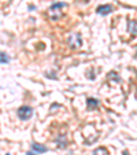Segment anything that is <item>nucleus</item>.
<instances>
[{
    "label": "nucleus",
    "instance_id": "2",
    "mask_svg": "<svg viewBox=\"0 0 137 155\" xmlns=\"http://www.w3.org/2000/svg\"><path fill=\"white\" fill-rule=\"evenodd\" d=\"M67 43L68 45L72 48H80L81 45H82V39H81V34L80 33H73V34H70L67 39Z\"/></svg>",
    "mask_w": 137,
    "mask_h": 155
},
{
    "label": "nucleus",
    "instance_id": "10",
    "mask_svg": "<svg viewBox=\"0 0 137 155\" xmlns=\"http://www.w3.org/2000/svg\"><path fill=\"white\" fill-rule=\"evenodd\" d=\"M26 155H37V154H36V152H33V151H29Z\"/></svg>",
    "mask_w": 137,
    "mask_h": 155
},
{
    "label": "nucleus",
    "instance_id": "11",
    "mask_svg": "<svg viewBox=\"0 0 137 155\" xmlns=\"http://www.w3.org/2000/svg\"><path fill=\"white\" fill-rule=\"evenodd\" d=\"M6 155H10V154H6Z\"/></svg>",
    "mask_w": 137,
    "mask_h": 155
},
{
    "label": "nucleus",
    "instance_id": "3",
    "mask_svg": "<svg viewBox=\"0 0 137 155\" xmlns=\"http://www.w3.org/2000/svg\"><path fill=\"white\" fill-rule=\"evenodd\" d=\"M32 115H33V108L29 107V106H22V107L18 108V117L22 119V121L29 119Z\"/></svg>",
    "mask_w": 137,
    "mask_h": 155
},
{
    "label": "nucleus",
    "instance_id": "7",
    "mask_svg": "<svg viewBox=\"0 0 137 155\" xmlns=\"http://www.w3.org/2000/svg\"><path fill=\"white\" fill-rule=\"evenodd\" d=\"M87 106H88V110H93V108H96L99 106V100H96V99H93V98H89L87 102Z\"/></svg>",
    "mask_w": 137,
    "mask_h": 155
},
{
    "label": "nucleus",
    "instance_id": "4",
    "mask_svg": "<svg viewBox=\"0 0 137 155\" xmlns=\"http://www.w3.org/2000/svg\"><path fill=\"white\" fill-rule=\"evenodd\" d=\"M96 11H97L99 14H101V15H107V14H110V12L113 11V6H110V4L99 6L97 8H96Z\"/></svg>",
    "mask_w": 137,
    "mask_h": 155
},
{
    "label": "nucleus",
    "instance_id": "9",
    "mask_svg": "<svg viewBox=\"0 0 137 155\" xmlns=\"http://www.w3.org/2000/svg\"><path fill=\"white\" fill-rule=\"evenodd\" d=\"M10 62V57L6 52H0V63H8Z\"/></svg>",
    "mask_w": 137,
    "mask_h": 155
},
{
    "label": "nucleus",
    "instance_id": "6",
    "mask_svg": "<svg viewBox=\"0 0 137 155\" xmlns=\"http://www.w3.org/2000/svg\"><path fill=\"white\" fill-rule=\"evenodd\" d=\"M56 143H58V146H59V148H65V147L67 146V140H66L65 134H60V136L56 137Z\"/></svg>",
    "mask_w": 137,
    "mask_h": 155
},
{
    "label": "nucleus",
    "instance_id": "8",
    "mask_svg": "<svg viewBox=\"0 0 137 155\" xmlns=\"http://www.w3.org/2000/svg\"><path fill=\"white\" fill-rule=\"evenodd\" d=\"M92 155H110L107 151V148H104V147H99V148H96L95 151H93Z\"/></svg>",
    "mask_w": 137,
    "mask_h": 155
},
{
    "label": "nucleus",
    "instance_id": "5",
    "mask_svg": "<svg viewBox=\"0 0 137 155\" xmlns=\"http://www.w3.org/2000/svg\"><path fill=\"white\" fill-rule=\"evenodd\" d=\"M47 147L43 146V144H39V143H33L32 144V151L36 152V154H41V152H45L47 151Z\"/></svg>",
    "mask_w": 137,
    "mask_h": 155
},
{
    "label": "nucleus",
    "instance_id": "1",
    "mask_svg": "<svg viewBox=\"0 0 137 155\" xmlns=\"http://www.w3.org/2000/svg\"><path fill=\"white\" fill-rule=\"evenodd\" d=\"M65 8H67V4L63 3V2H58V3L52 4L47 11L51 21H59L63 17V10Z\"/></svg>",
    "mask_w": 137,
    "mask_h": 155
}]
</instances>
